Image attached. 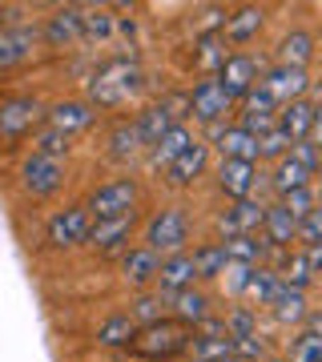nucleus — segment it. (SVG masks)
I'll return each mask as SVG.
<instances>
[{"label": "nucleus", "mask_w": 322, "mask_h": 362, "mask_svg": "<svg viewBox=\"0 0 322 362\" xmlns=\"http://www.w3.org/2000/svg\"><path fill=\"white\" fill-rule=\"evenodd\" d=\"M142 89V69L137 61H129V57H113V61H105L89 81V105L97 109H117V105H125L133 93Z\"/></svg>", "instance_id": "obj_1"}, {"label": "nucleus", "mask_w": 322, "mask_h": 362, "mask_svg": "<svg viewBox=\"0 0 322 362\" xmlns=\"http://www.w3.org/2000/svg\"><path fill=\"white\" fill-rule=\"evenodd\" d=\"M193 346V330L178 318H161L154 326H142L137 338H133V354L137 358H154V362H166V358H178Z\"/></svg>", "instance_id": "obj_2"}, {"label": "nucleus", "mask_w": 322, "mask_h": 362, "mask_svg": "<svg viewBox=\"0 0 322 362\" xmlns=\"http://www.w3.org/2000/svg\"><path fill=\"white\" fill-rule=\"evenodd\" d=\"M185 242H190V218H185V209L166 206V209H157L154 218L145 221V242L142 246H149L157 258L185 254Z\"/></svg>", "instance_id": "obj_3"}, {"label": "nucleus", "mask_w": 322, "mask_h": 362, "mask_svg": "<svg viewBox=\"0 0 322 362\" xmlns=\"http://www.w3.org/2000/svg\"><path fill=\"white\" fill-rule=\"evenodd\" d=\"M85 209L93 214V221H117V218H129L137 214V181L133 177H117V181H105L89 194Z\"/></svg>", "instance_id": "obj_4"}, {"label": "nucleus", "mask_w": 322, "mask_h": 362, "mask_svg": "<svg viewBox=\"0 0 322 362\" xmlns=\"http://www.w3.org/2000/svg\"><path fill=\"white\" fill-rule=\"evenodd\" d=\"M93 226H97V221H93V214L85 206H69V209H61V214H52L45 233H49V246L73 250V246H81V242H89Z\"/></svg>", "instance_id": "obj_5"}, {"label": "nucleus", "mask_w": 322, "mask_h": 362, "mask_svg": "<svg viewBox=\"0 0 322 362\" xmlns=\"http://www.w3.org/2000/svg\"><path fill=\"white\" fill-rule=\"evenodd\" d=\"M190 113L202 125H222L234 113V97L218 85V77H206V81H197L190 93Z\"/></svg>", "instance_id": "obj_6"}, {"label": "nucleus", "mask_w": 322, "mask_h": 362, "mask_svg": "<svg viewBox=\"0 0 322 362\" xmlns=\"http://www.w3.org/2000/svg\"><path fill=\"white\" fill-rule=\"evenodd\" d=\"M37 121H45V109H40L37 97H8V101H0V137L4 141H16V137L33 133Z\"/></svg>", "instance_id": "obj_7"}, {"label": "nucleus", "mask_w": 322, "mask_h": 362, "mask_svg": "<svg viewBox=\"0 0 322 362\" xmlns=\"http://www.w3.org/2000/svg\"><path fill=\"white\" fill-rule=\"evenodd\" d=\"M61 181H64V165H61V161H52V157L33 153L25 165H21V185H25V194H33V197L57 194V189H61Z\"/></svg>", "instance_id": "obj_8"}, {"label": "nucleus", "mask_w": 322, "mask_h": 362, "mask_svg": "<svg viewBox=\"0 0 322 362\" xmlns=\"http://www.w3.org/2000/svg\"><path fill=\"white\" fill-rule=\"evenodd\" d=\"M262 89L270 93L274 101H278V109L290 101H302V93L310 89V77H306V69H286V65H274L262 73V81H258Z\"/></svg>", "instance_id": "obj_9"}, {"label": "nucleus", "mask_w": 322, "mask_h": 362, "mask_svg": "<svg viewBox=\"0 0 322 362\" xmlns=\"http://www.w3.org/2000/svg\"><path fill=\"white\" fill-rule=\"evenodd\" d=\"M45 40V28L37 25H21V28H4L0 33V69H13L21 61H28L37 45Z\"/></svg>", "instance_id": "obj_10"}, {"label": "nucleus", "mask_w": 322, "mask_h": 362, "mask_svg": "<svg viewBox=\"0 0 322 362\" xmlns=\"http://www.w3.org/2000/svg\"><path fill=\"white\" fill-rule=\"evenodd\" d=\"M218 85L230 93L234 101H242L246 93L258 85V61L254 57H246V52H230V61H226L222 73H218Z\"/></svg>", "instance_id": "obj_11"}, {"label": "nucleus", "mask_w": 322, "mask_h": 362, "mask_svg": "<svg viewBox=\"0 0 322 362\" xmlns=\"http://www.w3.org/2000/svg\"><path fill=\"white\" fill-rule=\"evenodd\" d=\"M266 209L262 202H254V197H246V202H234L226 214H222V233L226 238H242V233H258L262 226H266Z\"/></svg>", "instance_id": "obj_12"}, {"label": "nucleus", "mask_w": 322, "mask_h": 362, "mask_svg": "<svg viewBox=\"0 0 322 362\" xmlns=\"http://www.w3.org/2000/svg\"><path fill=\"white\" fill-rule=\"evenodd\" d=\"M121 274H125V282L133 290H145V286L154 282L157 286V274H161V258H157L149 246H133L121 254Z\"/></svg>", "instance_id": "obj_13"}, {"label": "nucleus", "mask_w": 322, "mask_h": 362, "mask_svg": "<svg viewBox=\"0 0 322 362\" xmlns=\"http://www.w3.org/2000/svg\"><path fill=\"white\" fill-rule=\"evenodd\" d=\"M93 117H97V109H93L89 101H61V105H52L49 113H45V125L57 129V133H64V137H73V133L89 129Z\"/></svg>", "instance_id": "obj_14"}, {"label": "nucleus", "mask_w": 322, "mask_h": 362, "mask_svg": "<svg viewBox=\"0 0 322 362\" xmlns=\"http://www.w3.org/2000/svg\"><path fill=\"white\" fill-rule=\"evenodd\" d=\"M254 185H258V165L250 161H222L218 165V189L234 202H246L254 197Z\"/></svg>", "instance_id": "obj_15"}, {"label": "nucleus", "mask_w": 322, "mask_h": 362, "mask_svg": "<svg viewBox=\"0 0 322 362\" xmlns=\"http://www.w3.org/2000/svg\"><path fill=\"white\" fill-rule=\"evenodd\" d=\"M45 40H49L52 49H69V45L85 40V8H61V13H52L49 25H45Z\"/></svg>", "instance_id": "obj_16"}, {"label": "nucleus", "mask_w": 322, "mask_h": 362, "mask_svg": "<svg viewBox=\"0 0 322 362\" xmlns=\"http://www.w3.org/2000/svg\"><path fill=\"white\" fill-rule=\"evenodd\" d=\"M206 165H209V145L193 137L190 149H185V153L166 169V181H169V185H178V189H185V185H193V181L206 173Z\"/></svg>", "instance_id": "obj_17"}, {"label": "nucleus", "mask_w": 322, "mask_h": 362, "mask_svg": "<svg viewBox=\"0 0 322 362\" xmlns=\"http://www.w3.org/2000/svg\"><path fill=\"white\" fill-rule=\"evenodd\" d=\"M133 226H137V214L117 218V221H97V226H93V233H89V246L97 250V254H117V250L129 246Z\"/></svg>", "instance_id": "obj_18"}, {"label": "nucleus", "mask_w": 322, "mask_h": 362, "mask_svg": "<svg viewBox=\"0 0 322 362\" xmlns=\"http://www.w3.org/2000/svg\"><path fill=\"white\" fill-rule=\"evenodd\" d=\"M169 298V310H173V318L178 322H185L193 330V326H202L209 318V298L202 294V290H178V294H166Z\"/></svg>", "instance_id": "obj_19"}, {"label": "nucleus", "mask_w": 322, "mask_h": 362, "mask_svg": "<svg viewBox=\"0 0 322 362\" xmlns=\"http://www.w3.org/2000/svg\"><path fill=\"white\" fill-rule=\"evenodd\" d=\"M262 25H266V13H262V8H254V4H246V8H238V13L226 16L222 37L230 40V45H250V40L262 33Z\"/></svg>", "instance_id": "obj_20"}, {"label": "nucleus", "mask_w": 322, "mask_h": 362, "mask_svg": "<svg viewBox=\"0 0 322 362\" xmlns=\"http://www.w3.org/2000/svg\"><path fill=\"white\" fill-rule=\"evenodd\" d=\"M193 254H173V258H161V274H157V290L161 294H178V290H190L193 286Z\"/></svg>", "instance_id": "obj_21"}, {"label": "nucleus", "mask_w": 322, "mask_h": 362, "mask_svg": "<svg viewBox=\"0 0 322 362\" xmlns=\"http://www.w3.org/2000/svg\"><path fill=\"white\" fill-rule=\"evenodd\" d=\"M218 149H222V161H250V165H258V137L246 133L242 125H226L218 137Z\"/></svg>", "instance_id": "obj_22"}, {"label": "nucleus", "mask_w": 322, "mask_h": 362, "mask_svg": "<svg viewBox=\"0 0 322 362\" xmlns=\"http://www.w3.org/2000/svg\"><path fill=\"white\" fill-rule=\"evenodd\" d=\"M310 125H314V105H310L306 97L278 109V129H282L290 141H306V137H310Z\"/></svg>", "instance_id": "obj_23"}, {"label": "nucleus", "mask_w": 322, "mask_h": 362, "mask_svg": "<svg viewBox=\"0 0 322 362\" xmlns=\"http://www.w3.org/2000/svg\"><path fill=\"white\" fill-rule=\"evenodd\" d=\"M310 57H314V37H310L306 28H294V33H286V37L278 40V65L306 69Z\"/></svg>", "instance_id": "obj_24"}, {"label": "nucleus", "mask_w": 322, "mask_h": 362, "mask_svg": "<svg viewBox=\"0 0 322 362\" xmlns=\"http://www.w3.org/2000/svg\"><path fill=\"white\" fill-rule=\"evenodd\" d=\"M133 338H137V322L129 318V310H117V314H109L101 326H97V342L101 346H113V350H121V346H133Z\"/></svg>", "instance_id": "obj_25"}, {"label": "nucleus", "mask_w": 322, "mask_h": 362, "mask_svg": "<svg viewBox=\"0 0 322 362\" xmlns=\"http://www.w3.org/2000/svg\"><path fill=\"white\" fill-rule=\"evenodd\" d=\"M166 306H169V298L161 294V290H137L133 302H129V318H133L137 330H142V326L161 322V318H166Z\"/></svg>", "instance_id": "obj_26"}, {"label": "nucleus", "mask_w": 322, "mask_h": 362, "mask_svg": "<svg viewBox=\"0 0 322 362\" xmlns=\"http://www.w3.org/2000/svg\"><path fill=\"white\" fill-rule=\"evenodd\" d=\"M190 145H193V133L185 129V125H173V129H169L166 137L149 149V161H154L157 169H169L181 153H185V149H190Z\"/></svg>", "instance_id": "obj_27"}, {"label": "nucleus", "mask_w": 322, "mask_h": 362, "mask_svg": "<svg viewBox=\"0 0 322 362\" xmlns=\"http://www.w3.org/2000/svg\"><path fill=\"white\" fill-rule=\"evenodd\" d=\"M142 149H145V141H142L137 121H117L113 133H109V157L113 161H133Z\"/></svg>", "instance_id": "obj_28"}, {"label": "nucleus", "mask_w": 322, "mask_h": 362, "mask_svg": "<svg viewBox=\"0 0 322 362\" xmlns=\"http://www.w3.org/2000/svg\"><path fill=\"white\" fill-rule=\"evenodd\" d=\"M222 246L230 254V262H242V266H262L266 254H270V242L262 238L258 242V233H242V238H222Z\"/></svg>", "instance_id": "obj_29"}, {"label": "nucleus", "mask_w": 322, "mask_h": 362, "mask_svg": "<svg viewBox=\"0 0 322 362\" xmlns=\"http://www.w3.org/2000/svg\"><path fill=\"white\" fill-rule=\"evenodd\" d=\"M266 242H270V250H286L290 242H298V218H290L282 206H270L266 209Z\"/></svg>", "instance_id": "obj_30"}, {"label": "nucleus", "mask_w": 322, "mask_h": 362, "mask_svg": "<svg viewBox=\"0 0 322 362\" xmlns=\"http://www.w3.org/2000/svg\"><path fill=\"white\" fill-rule=\"evenodd\" d=\"M286 286L282 278H278V270H270V266H254L250 270V282H246V294L254 298L258 306H274V298L282 294Z\"/></svg>", "instance_id": "obj_31"}, {"label": "nucleus", "mask_w": 322, "mask_h": 362, "mask_svg": "<svg viewBox=\"0 0 322 362\" xmlns=\"http://www.w3.org/2000/svg\"><path fill=\"white\" fill-rule=\"evenodd\" d=\"M270 185H274V194H278V197L294 194V189H306V185H310V169H302L294 157H282V161L274 165Z\"/></svg>", "instance_id": "obj_32"}, {"label": "nucleus", "mask_w": 322, "mask_h": 362, "mask_svg": "<svg viewBox=\"0 0 322 362\" xmlns=\"http://www.w3.org/2000/svg\"><path fill=\"white\" fill-rule=\"evenodd\" d=\"M226 266H230V254H226L222 242H206V246L193 250V274L197 278H222Z\"/></svg>", "instance_id": "obj_33"}, {"label": "nucleus", "mask_w": 322, "mask_h": 362, "mask_svg": "<svg viewBox=\"0 0 322 362\" xmlns=\"http://www.w3.org/2000/svg\"><path fill=\"white\" fill-rule=\"evenodd\" d=\"M270 310H274V318H278L282 326H302L306 322V314H310L306 310V294H302V290H290V286L274 298Z\"/></svg>", "instance_id": "obj_34"}, {"label": "nucleus", "mask_w": 322, "mask_h": 362, "mask_svg": "<svg viewBox=\"0 0 322 362\" xmlns=\"http://www.w3.org/2000/svg\"><path fill=\"white\" fill-rule=\"evenodd\" d=\"M222 45H226V37H222V33L197 37V69H206V73H214V77H218L222 65L230 61V52L222 49Z\"/></svg>", "instance_id": "obj_35"}, {"label": "nucleus", "mask_w": 322, "mask_h": 362, "mask_svg": "<svg viewBox=\"0 0 322 362\" xmlns=\"http://www.w3.org/2000/svg\"><path fill=\"white\" fill-rule=\"evenodd\" d=\"M193 358L197 362H218L234 354V338L230 334H193Z\"/></svg>", "instance_id": "obj_36"}, {"label": "nucleus", "mask_w": 322, "mask_h": 362, "mask_svg": "<svg viewBox=\"0 0 322 362\" xmlns=\"http://www.w3.org/2000/svg\"><path fill=\"white\" fill-rule=\"evenodd\" d=\"M278 278H282V286H290V290H302V294H306V286L314 282V270H310L306 254H286V262L278 266Z\"/></svg>", "instance_id": "obj_37"}, {"label": "nucleus", "mask_w": 322, "mask_h": 362, "mask_svg": "<svg viewBox=\"0 0 322 362\" xmlns=\"http://www.w3.org/2000/svg\"><path fill=\"white\" fill-rule=\"evenodd\" d=\"M69 141H73V137H64V133L49 129V125H40L37 137H33V153L52 157V161H64V157H69Z\"/></svg>", "instance_id": "obj_38"}, {"label": "nucleus", "mask_w": 322, "mask_h": 362, "mask_svg": "<svg viewBox=\"0 0 322 362\" xmlns=\"http://www.w3.org/2000/svg\"><path fill=\"white\" fill-rule=\"evenodd\" d=\"M290 149H294V141L282 129H270L266 137H258V161H282V157H290Z\"/></svg>", "instance_id": "obj_39"}, {"label": "nucleus", "mask_w": 322, "mask_h": 362, "mask_svg": "<svg viewBox=\"0 0 322 362\" xmlns=\"http://www.w3.org/2000/svg\"><path fill=\"white\" fill-rule=\"evenodd\" d=\"M117 16L109 8H85V40H109Z\"/></svg>", "instance_id": "obj_40"}, {"label": "nucleus", "mask_w": 322, "mask_h": 362, "mask_svg": "<svg viewBox=\"0 0 322 362\" xmlns=\"http://www.w3.org/2000/svg\"><path fill=\"white\" fill-rule=\"evenodd\" d=\"M290 362H322V338L310 330L290 338Z\"/></svg>", "instance_id": "obj_41"}, {"label": "nucleus", "mask_w": 322, "mask_h": 362, "mask_svg": "<svg viewBox=\"0 0 322 362\" xmlns=\"http://www.w3.org/2000/svg\"><path fill=\"white\" fill-rule=\"evenodd\" d=\"M226 334L238 342V338H254L258 334V318L254 310H246V306H238V310H230V318H226Z\"/></svg>", "instance_id": "obj_42"}, {"label": "nucleus", "mask_w": 322, "mask_h": 362, "mask_svg": "<svg viewBox=\"0 0 322 362\" xmlns=\"http://www.w3.org/2000/svg\"><path fill=\"white\" fill-rule=\"evenodd\" d=\"M278 206L286 209V214H290V218H306L310 209H314V194H310V185L306 189H294V194H286V197H278Z\"/></svg>", "instance_id": "obj_43"}, {"label": "nucleus", "mask_w": 322, "mask_h": 362, "mask_svg": "<svg viewBox=\"0 0 322 362\" xmlns=\"http://www.w3.org/2000/svg\"><path fill=\"white\" fill-rule=\"evenodd\" d=\"M242 113H278V101H274L262 85H254V89L242 97Z\"/></svg>", "instance_id": "obj_44"}, {"label": "nucleus", "mask_w": 322, "mask_h": 362, "mask_svg": "<svg viewBox=\"0 0 322 362\" xmlns=\"http://www.w3.org/2000/svg\"><path fill=\"white\" fill-rule=\"evenodd\" d=\"M298 238H302L306 246H322V206H314L306 218L298 221Z\"/></svg>", "instance_id": "obj_45"}, {"label": "nucleus", "mask_w": 322, "mask_h": 362, "mask_svg": "<svg viewBox=\"0 0 322 362\" xmlns=\"http://www.w3.org/2000/svg\"><path fill=\"white\" fill-rule=\"evenodd\" d=\"M234 358H242V362H266L270 354H266V342L262 338H238L234 342Z\"/></svg>", "instance_id": "obj_46"}, {"label": "nucleus", "mask_w": 322, "mask_h": 362, "mask_svg": "<svg viewBox=\"0 0 322 362\" xmlns=\"http://www.w3.org/2000/svg\"><path fill=\"white\" fill-rule=\"evenodd\" d=\"M290 157H294L302 169H310V173H318V165H322V149H318L314 141H294Z\"/></svg>", "instance_id": "obj_47"}, {"label": "nucleus", "mask_w": 322, "mask_h": 362, "mask_svg": "<svg viewBox=\"0 0 322 362\" xmlns=\"http://www.w3.org/2000/svg\"><path fill=\"white\" fill-rule=\"evenodd\" d=\"M306 141H314V145L322 149V101L314 105V125H310V137H306Z\"/></svg>", "instance_id": "obj_48"}, {"label": "nucleus", "mask_w": 322, "mask_h": 362, "mask_svg": "<svg viewBox=\"0 0 322 362\" xmlns=\"http://www.w3.org/2000/svg\"><path fill=\"white\" fill-rule=\"evenodd\" d=\"M302 254H306L310 270H314V274H322V246H306V250H302Z\"/></svg>", "instance_id": "obj_49"}, {"label": "nucleus", "mask_w": 322, "mask_h": 362, "mask_svg": "<svg viewBox=\"0 0 322 362\" xmlns=\"http://www.w3.org/2000/svg\"><path fill=\"white\" fill-rule=\"evenodd\" d=\"M306 330L322 338V314H318V310H310V314H306Z\"/></svg>", "instance_id": "obj_50"}, {"label": "nucleus", "mask_w": 322, "mask_h": 362, "mask_svg": "<svg viewBox=\"0 0 322 362\" xmlns=\"http://www.w3.org/2000/svg\"><path fill=\"white\" fill-rule=\"evenodd\" d=\"M218 362H242V358H234V354H230V358H218Z\"/></svg>", "instance_id": "obj_51"}, {"label": "nucleus", "mask_w": 322, "mask_h": 362, "mask_svg": "<svg viewBox=\"0 0 322 362\" xmlns=\"http://www.w3.org/2000/svg\"><path fill=\"white\" fill-rule=\"evenodd\" d=\"M266 362H282V358H266Z\"/></svg>", "instance_id": "obj_52"}, {"label": "nucleus", "mask_w": 322, "mask_h": 362, "mask_svg": "<svg viewBox=\"0 0 322 362\" xmlns=\"http://www.w3.org/2000/svg\"><path fill=\"white\" fill-rule=\"evenodd\" d=\"M318 173H322V165H318Z\"/></svg>", "instance_id": "obj_53"}]
</instances>
